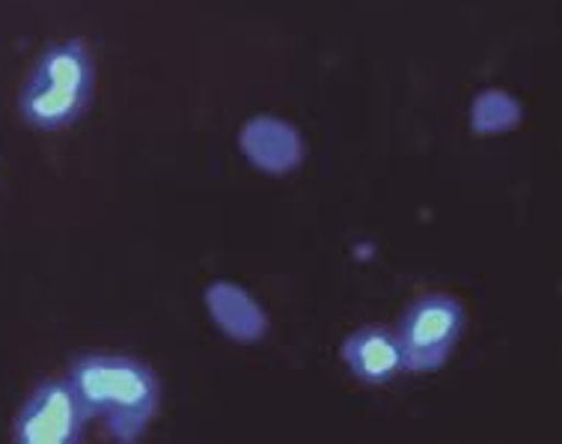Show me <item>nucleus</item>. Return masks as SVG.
I'll list each match as a JSON object with an SVG mask.
<instances>
[{
	"label": "nucleus",
	"instance_id": "obj_4",
	"mask_svg": "<svg viewBox=\"0 0 562 444\" xmlns=\"http://www.w3.org/2000/svg\"><path fill=\"white\" fill-rule=\"evenodd\" d=\"M90 418L69 379H45L33 388L12 421L19 444H78Z\"/></svg>",
	"mask_w": 562,
	"mask_h": 444
},
{
	"label": "nucleus",
	"instance_id": "obj_3",
	"mask_svg": "<svg viewBox=\"0 0 562 444\" xmlns=\"http://www.w3.org/2000/svg\"><path fill=\"white\" fill-rule=\"evenodd\" d=\"M464 304L447 292H426L405 308L396 337L408 373L440 370L464 334Z\"/></svg>",
	"mask_w": 562,
	"mask_h": 444
},
{
	"label": "nucleus",
	"instance_id": "obj_1",
	"mask_svg": "<svg viewBox=\"0 0 562 444\" xmlns=\"http://www.w3.org/2000/svg\"><path fill=\"white\" fill-rule=\"evenodd\" d=\"M66 379L81 397L87 418L113 442H140L161 409V379L132 355L87 352L75 358Z\"/></svg>",
	"mask_w": 562,
	"mask_h": 444
},
{
	"label": "nucleus",
	"instance_id": "obj_2",
	"mask_svg": "<svg viewBox=\"0 0 562 444\" xmlns=\"http://www.w3.org/2000/svg\"><path fill=\"white\" fill-rule=\"evenodd\" d=\"M95 60L83 40L52 42L19 90V116L36 132H63L90 111Z\"/></svg>",
	"mask_w": 562,
	"mask_h": 444
},
{
	"label": "nucleus",
	"instance_id": "obj_5",
	"mask_svg": "<svg viewBox=\"0 0 562 444\" xmlns=\"http://www.w3.org/2000/svg\"><path fill=\"white\" fill-rule=\"evenodd\" d=\"M339 352L348 373L369 388H381L405 373L400 337L387 325H363L351 331Z\"/></svg>",
	"mask_w": 562,
	"mask_h": 444
}]
</instances>
